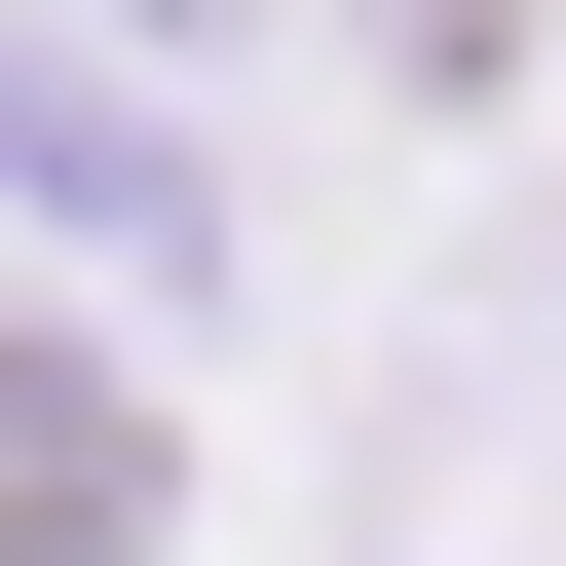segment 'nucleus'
I'll use <instances>...</instances> for the list:
<instances>
[{"label":"nucleus","instance_id":"1","mask_svg":"<svg viewBox=\"0 0 566 566\" xmlns=\"http://www.w3.org/2000/svg\"><path fill=\"white\" fill-rule=\"evenodd\" d=\"M0 416H39V340H0Z\"/></svg>","mask_w":566,"mask_h":566}]
</instances>
